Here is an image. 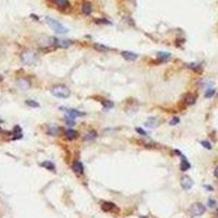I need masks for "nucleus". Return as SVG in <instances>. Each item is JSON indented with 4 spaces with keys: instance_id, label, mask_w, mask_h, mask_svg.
<instances>
[{
    "instance_id": "412c9836",
    "label": "nucleus",
    "mask_w": 218,
    "mask_h": 218,
    "mask_svg": "<svg viewBox=\"0 0 218 218\" xmlns=\"http://www.w3.org/2000/svg\"><path fill=\"white\" fill-rule=\"evenodd\" d=\"M42 166L45 167L46 169H48V170H50V171H54V165L51 163V161H44V163H42Z\"/></svg>"
},
{
    "instance_id": "6e6552de",
    "label": "nucleus",
    "mask_w": 218,
    "mask_h": 218,
    "mask_svg": "<svg viewBox=\"0 0 218 218\" xmlns=\"http://www.w3.org/2000/svg\"><path fill=\"white\" fill-rule=\"evenodd\" d=\"M158 123H159V121L157 118L152 117V118H148V119L145 121V127L149 128V129H155V128L158 125Z\"/></svg>"
},
{
    "instance_id": "dca6fc26",
    "label": "nucleus",
    "mask_w": 218,
    "mask_h": 218,
    "mask_svg": "<svg viewBox=\"0 0 218 218\" xmlns=\"http://www.w3.org/2000/svg\"><path fill=\"white\" fill-rule=\"evenodd\" d=\"M82 12L84 14H90L92 12V5L90 2H84L82 5Z\"/></svg>"
},
{
    "instance_id": "ddd939ff",
    "label": "nucleus",
    "mask_w": 218,
    "mask_h": 218,
    "mask_svg": "<svg viewBox=\"0 0 218 218\" xmlns=\"http://www.w3.org/2000/svg\"><path fill=\"white\" fill-rule=\"evenodd\" d=\"M116 205H114V203H110V202H105L103 203V205H101V208L104 212H111L112 209H114Z\"/></svg>"
},
{
    "instance_id": "4be33fe9",
    "label": "nucleus",
    "mask_w": 218,
    "mask_h": 218,
    "mask_svg": "<svg viewBox=\"0 0 218 218\" xmlns=\"http://www.w3.org/2000/svg\"><path fill=\"white\" fill-rule=\"evenodd\" d=\"M25 104L30 107H33V108H37V107H39L38 103L35 101V100H33V99H27V100H25Z\"/></svg>"
},
{
    "instance_id": "39448f33",
    "label": "nucleus",
    "mask_w": 218,
    "mask_h": 218,
    "mask_svg": "<svg viewBox=\"0 0 218 218\" xmlns=\"http://www.w3.org/2000/svg\"><path fill=\"white\" fill-rule=\"evenodd\" d=\"M60 110H62L67 114V117L71 118V119H76L79 116H83V112L79 111L76 109H71V108H65V107H60Z\"/></svg>"
},
{
    "instance_id": "4468645a",
    "label": "nucleus",
    "mask_w": 218,
    "mask_h": 218,
    "mask_svg": "<svg viewBox=\"0 0 218 218\" xmlns=\"http://www.w3.org/2000/svg\"><path fill=\"white\" fill-rule=\"evenodd\" d=\"M97 138V133L95 132L94 130L90 131V132H87L85 135L83 136V139L85 141H92V140H95V139Z\"/></svg>"
},
{
    "instance_id": "f3484780",
    "label": "nucleus",
    "mask_w": 218,
    "mask_h": 218,
    "mask_svg": "<svg viewBox=\"0 0 218 218\" xmlns=\"http://www.w3.org/2000/svg\"><path fill=\"white\" fill-rule=\"evenodd\" d=\"M157 56H158V59L163 60V61H167V60L170 59V54H168V52L159 51L157 52Z\"/></svg>"
},
{
    "instance_id": "cd10ccee",
    "label": "nucleus",
    "mask_w": 218,
    "mask_h": 218,
    "mask_svg": "<svg viewBox=\"0 0 218 218\" xmlns=\"http://www.w3.org/2000/svg\"><path fill=\"white\" fill-rule=\"evenodd\" d=\"M208 206L212 207V208H214L216 206V201L213 200V199H209V200H208Z\"/></svg>"
},
{
    "instance_id": "f8f14e48",
    "label": "nucleus",
    "mask_w": 218,
    "mask_h": 218,
    "mask_svg": "<svg viewBox=\"0 0 218 218\" xmlns=\"http://www.w3.org/2000/svg\"><path fill=\"white\" fill-rule=\"evenodd\" d=\"M122 56H123V58H125V60H128V61H133V60L138 59V54L131 51H123L122 52Z\"/></svg>"
},
{
    "instance_id": "f03ea898",
    "label": "nucleus",
    "mask_w": 218,
    "mask_h": 218,
    "mask_svg": "<svg viewBox=\"0 0 218 218\" xmlns=\"http://www.w3.org/2000/svg\"><path fill=\"white\" fill-rule=\"evenodd\" d=\"M46 23L50 26V29L52 31H54L56 33L58 34H63V33H68V29H65L62 24L58 22L57 20L50 18V16H47L46 18Z\"/></svg>"
},
{
    "instance_id": "5701e85b",
    "label": "nucleus",
    "mask_w": 218,
    "mask_h": 218,
    "mask_svg": "<svg viewBox=\"0 0 218 218\" xmlns=\"http://www.w3.org/2000/svg\"><path fill=\"white\" fill-rule=\"evenodd\" d=\"M101 103H103V106L105 109H110L114 107V103L111 100H101Z\"/></svg>"
},
{
    "instance_id": "9d476101",
    "label": "nucleus",
    "mask_w": 218,
    "mask_h": 218,
    "mask_svg": "<svg viewBox=\"0 0 218 218\" xmlns=\"http://www.w3.org/2000/svg\"><path fill=\"white\" fill-rule=\"evenodd\" d=\"M65 136L67 140L72 141V140H76V139L78 138L79 133L76 132V130H73V129H68V130L65 132Z\"/></svg>"
},
{
    "instance_id": "1a4fd4ad",
    "label": "nucleus",
    "mask_w": 218,
    "mask_h": 218,
    "mask_svg": "<svg viewBox=\"0 0 218 218\" xmlns=\"http://www.w3.org/2000/svg\"><path fill=\"white\" fill-rule=\"evenodd\" d=\"M179 155L181 156V164H180V169H181V171H187L188 169L191 168V165H190V163L188 161V159L185 158V156L182 155L181 153H180Z\"/></svg>"
},
{
    "instance_id": "c756f323",
    "label": "nucleus",
    "mask_w": 218,
    "mask_h": 218,
    "mask_svg": "<svg viewBox=\"0 0 218 218\" xmlns=\"http://www.w3.org/2000/svg\"><path fill=\"white\" fill-rule=\"evenodd\" d=\"M136 132H139L140 133V134H142V135H144V136H146V132L144 130H143V129H141V128H136Z\"/></svg>"
},
{
    "instance_id": "c85d7f7f",
    "label": "nucleus",
    "mask_w": 218,
    "mask_h": 218,
    "mask_svg": "<svg viewBox=\"0 0 218 218\" xmlns=\"http://www.w3.org/2000/svg\"><path fill=\"white\" fill-rule=\"evenodd\" d=\"M65 122H67L69 125H74V119H71V118L65 116Z\"/></svg>"
},
{
    "instance_id": "6ab92c4d",
    "label": "nucleus",
    "mask_w": 218,
    "mask_h": 218,
    "mask_svg": "<svg viewBox=\"0 0 218 218\" xmlns=\"http://www.w3.org/2000/svg\"><path fill=\"white\" fill-rule=\"evenodd\" d=\"M185 101L187 105H193L195 103V96L192 94H188L185 98Z\"/></svg>"
},
{
    "instance_id": "aec40b11",
    "label": "nucleus",
    "mask_w": 218,
    "mask_h": 218,
    "mask_svg": "<svg viewBox=\"0 0 218 218\" xmlns=\"http://www.w3.org/2000/svg\"><path fill=\"white\" fill-rule=\"evenodd\" d=\"M54 2L57 3V5L60 8H67L70 5V2L68 0H54Z\"/></svg>"
},
{
    "instance_id": "bb28decb",
    "label": "nucleus",
    "mask_w": 218,
    "mask_h": 218,
    "mask_svg": "<svg viewBox=\"0 0 218 218\" xmlns=\"http://www.w3.org/2000/svg\"><path fill=\"white\" fill-rule=\"evenodd\" d=\"M201 144H202V146H204V147L207 148V149H210V148H212V145H210L209 142H207V141H202Z\"/></svg>"
},
{
    "instance_id": "b1692460",
    "label": "nucleus",
    "mask_w": 218,
    "mask_h": 218,
    "mask_svg": "<svg viewBox=\"0 0 218 218\" xmlns=\"http://www.w3.org/2000/svg\"><path fill=\"white\" fill-rule=\"evenodd\" d=\"M94 47H95V49L99 50V51H107V50H109L108 47L104 46V45H100V44H95Z\"/></svg>"
},
{
    "instance_id": "393cba45",
    "label": "nucleus",
    "mask_w": 218,
    "mask_h": 218,
    "mask_svg": "<svg viewBox=\"0 0 218 218\" xmlns=\"http://www.w3.org/2000/svg\"><path fill=\"white\" fill-rule=\"evenodd\" d=\"M214 94H215V90H207V91L205 92V97L206 98H210Z\"/></svg>"
},
{
    "instance_id": "0eeeda50",
    "label": "nucleus",
    "mask_w": 218,
    "mask_h": 218,
    "mask_svg": "<svg viewBox=\"0 0 218 218\" xmlns=\"http://www.w3.org/2000/svg\"><path fill=\"white\" fill-rule=\"evenodd\" d=\"M72 169H73V171L76 172V174H83V171H84L83 165H82V163L79 161V160H76L74 163L72 164Z\"/></svg>"
},
{
    "instance_id": "2f4dec72",
    "label": "nucleus",
    "mask_w": 218,
    "mask_h": 218,
    "mask_svg": "<svg viewBox=\"0 0 218 218\" xmlns=\"http://www.w3.org/2000/svg\"><path fill=\"white\" fill-rule=\"evenodd\" d=\"M214 174H215L216 178H218V166L215 168V170H214Z\"/></svg>"
},
{
    "instance_id": "a878e982",
    "label": "nucleus",
    "mask_w": 218,
    "mask_h": 218,
    "mask_svg": "<svg viewBox=\"0 0 218 218\" xmlns=\"http://www.w3.org/2000/svg\"><path fill=\"white\" fill-rule=\"evenodd\" d=\"M179 118H177V117H174L171 120H170V122H169V125H177V123H179Z\"/></svg>"
},
{
    "instance_id": "f257e3e1",
    "label": "nucleus",
    "mask_w": 218,
    "mask_h": 218,
    "mask_svg": "<svg viewBox=\"0 0 218 218\" xmlns=\"http://www.w3.org/2000/svg\"><path fill=\"white\" fill-rule=\"evenodd\" d=\"M50 91L52 95L58 98H68L71 95L70 90L65 85H54Z\"/></svg>"
},
{
    "instance_id": "2eb2a0df",
    "label": "nucleus",
    "mask_w": 218,
    "mask_h": 218,
    "mask_svg": "<svg viewBox=\"0 0 218 218\" xmlns=\"http://www.w3.org/2000/svg\"><path fill=\"white\" fill-rule=\"evenodd\" d=\"M70 45H71V42L68 40V39H58V42H57V46L60 47V48H68Z\"/></svg>"
},
{
    "instance_id": "9b49d317",
    "label": "nucleus",
    "mask_w": 218,
    "mask_h": 218,
    "mask_svg": "<svg viewBox=\"0 0 218 218\" xmlns=\"http://www.w3.org/2000/svg\"><path fill=\"white\" fill-rule=\"evenodd\" d=\"M60 128L58 127V125H48V128H47V133L49 135H52V136H54V135H58L60 133Z\"/></svg>"
},
{
    "instance_id": "7c9ffc66",
    "label": "nucleus",
    "mask_w": 218,
    "mask_h": 218,
    "mask_svg": "<svg viewBox=\"0 0 218 218\" xmlns=\"http://www.w3.org/2000/svg\"><path fill=\"white\" fill-rule=\"evenodd\" d=\"M96 22L97 23H103V24H111L108 20H105V19H103V20H96Z\"/></svg>"
},
{
    "instance_id": "473e14b6",
    "label": "nucleus",
    "mask_w": 218,
    "mask_h": 218,
    "mask_svg": "<svg viewBox=\"0 0 218 218\" xmlns=\"http://www.w3.org/2000/svg\"><path fill=\"white\" fill-rule=\"evenodd\" d=\"M143 218H146V217H143Z\"/></svg>"
},
{
    "instance_id": "a211bd4d",
    "label": "nucleus",
    "mask_w": 218,
    "mask_h": 218,
    "mask_svg": "<svg viewBox=\"0 0 218 218\" xmlns=\"http://www.w3.org/2000/svg\"><path fill=\"white\" fill-rule=\"evenodd\" d=\"M18 84L19 86L21 88H23V90H26V88L30 86V82L27 80H25V79H20V80L18 81Z\"/></svg>"
},
{
    "instance_id": "7ed1b4c3",
    "label": "nucleus",
    "mask_w": 218,
    "mask_h": 218,
    "mask_svg": "<svg viewBox=\"0 0 218 218\" xmlns=\"http://www.w3.org/2000/svg\"><path fill=\"white\" fill-rule=\"evenodd\" d=\"M189 210H190V213H191V215L193 216H202L203 214L205 213L206 208L202 203H193Z\"/></svg>"
},
{
    "instance_id": "20e7f679",
    "label": "nucleus",
    "mask_w": 218,
    "mask_h": 218,
    "mask_svg": "<svg viewBox=\"0 0 218 218\" xmlns=\"http://www.w3.org/2000/svg\"><path fill=\"white\" fill-rule=\"evenodd\" d=\"M21 59L25 65H32L36 59V54H34L33 51H31V50H26L22 54Z\"/></svg>"
},
{
    "instance_id": "423d86ee",
    "label": "nucleus",
    "mask_w": 218,
    "mask_h": 218,
    "mask_svg": "<svg viewBox=\"0 0 218 218\" xmlns=\"http://www.w3.org/2000/svg\"><path fill=\"white\" fill-rule=\"evenodd\" d=\"M180 185H181L182 189L185 190H190L193 187V180L188 176L182 177L181 180H180Z\"/></svg>"
}]
</instances>
